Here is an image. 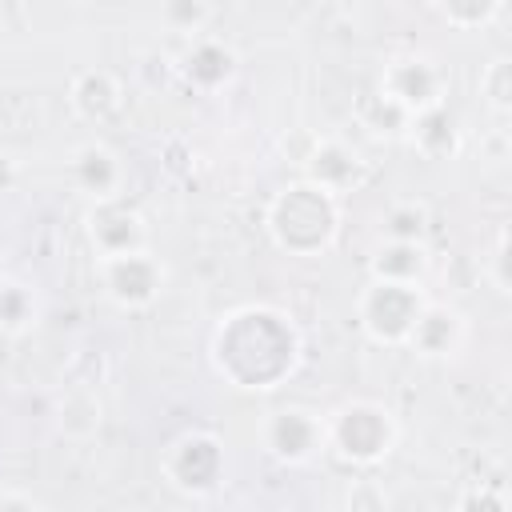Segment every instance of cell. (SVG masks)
<instances>
[{
    "label": "cell",
    "instance_id": "cell-11",
    "mask_svg": "<svg viewBox=\"0 0 512 512\" xmlns=\"http://www.w3.org/2000/svg\"><path fill=\"white\" fill-rule=\"evenodd\" d=\"M236 64L240 60H236L232 44H224L220 36H192L176 60V72L196 92H220L236 76Z\"/></svg>",
    "mask_w": 512,
    "mask_h": 512
},
{
    "label": "cell",
    "instance_id": "cell-20",
    "mask_svg": "<svg viewBox=\"0 0 512 512\" xmlns=\"http://www.w3.org/2000/svg\"><path fill=\"white\" fill-rule=\"evenodd\" d=\"M480 96L484 104L496 112V116H508L512 112V60L508 56H496L480 68Z\"/></svg>",
    "mask_w": 512,
    "mask_h": 512
},
{
    "label": "cell",
    "instance_id": "cell-12",
    "mask_svg": "<svg viewBox=\"0 0 512 512\" xmlns=\"http://www.w3.org/2000/svg\"><path fill=\"white\" fill-rule=\"evenodd\" d=\"M68 176H72V184H76L92 204L124 196V164H120V156H116L108 144H100V140H88V144H80V148L72 152Z\"/></svg>",
    "mask_w": 512,
    "mask_h": 512
},
{
    "label": "cell",
    "instance_id": "cell-28",
    "mask_svg": "<svg viewBox=\"0 0 512 512\" xmlns=\"http://www.w3.org/2000/svg\"><path fill=\"white\" fill-rule=\"evenodd\" d=\"M16 184V164L8 156H0V192H8Z\"/></svg>",
    "mask_w": 512,
    "mask_h": 512
},
{
    "label": "cell",
    "instance_id": "cell-19",
    "mask_svg": "<svg viewBox=\"0 0 512 512\" xmlns=\"http://www.w3.org/2000/svg\"><path fill=\"white\" fill-rule=\"evenodd\" d=\"M384 240H400V244H424L428 232V208L420 200H396L388 204V212L380 216Z\"/></svg>",
    "mask_w": 512,
    "mask_h": 512
},
{
    "label": "cell",
    "instance_id": "cell-25",
    "mask_svg": "<svg viewBox=\"0 0 512 512\" xmlns=\"http://www.w3.org/2000/svg\"><path fill=\"white\" fill-rule=\"evenodd\" d=\"M452 512H508V496L500 484H472L456 496Z\"/></svg>",
    "mask_w": 512,
    "mask_h": 512
},
{
    "label": "cell",
    "instance_id": "cell-2",
    "mask_svg": "<svg viewBox=\"0 0 512 512\" xmlns=\"http://www.w3.org/2000/svg\"><path fill=\"white\" fill-rule=\"evenodd\" d=\"M340 212H344L340 196H332L308 180H292L272 192V200L264 208V228L280 252L320 256L340 236Z\"/></svg>",
    "mask_w": 512,
    "mask_h": 512
},
{
    "label": "cell",
    "instance_id": "cell-6",
    "mask_svg": "<svg viewBox=\"0 0 512 512\" xmlns=\"http://www.w3.org/2000/svg\"><path fill=\"white\" fill-rule=\"evenodd\" d=\"M96 276H100L104 296L124 312L152 308L160 300L164 284H168V268L152 248L124 252V256H104V260H96Z\"/></svg>",
    "mask_w": 512,
    "mask_h": 512
},
{
    "label": "cell",
    "instance_id": "cell-22",
    "mask_svg": "<svg viewBox=\"0 0 512 512\" xmlns=\"http://www.w3.org/2000/svg\"><path fill=\"white\" fill-rule=\"evenodd\" d=\"M436 12L460 28V32H472V28H488L492 20H500L508 8L496 4V0H452V4H436Z\"/></svg>",
    "mask_w": 512,
    "mask_h": 512
},
{
    "label": "cell",
    "instance_id": "cell-5",
    "mask_svg": "<svg viewBox=\"0 0 512 512\" xmlns=\"http://www.w3.org/2000/svg\"><path fill=\"white\" fill-rule=\"evenodd\" d=\"M224 472H228L224 440L208 428L180 432L160 456V476L184 496H212L224 484Z\"/></svg>",
    "mask_w": 512,
    "mask_h": 512
},
{
    "label": "cell",
    "instance_id": "cell-21",
    "mask_svg": "<svg viewBox=\"0 0 512 512\" xmlns=\"http://www.w3.org/2000/svg\"><path fill=\"white\" fill-rule=\"evenodd\" d=\"M60 428L72 432V436H88L100 428V400L92 388H76L64 396L60 404Z\"/></svg>",
    "mask_w": 512,
    "mask_h": 512
},
{
    "label": "cell",
    "instance_id": "cell-4",
    "mask_svg": "<svg viewBox=\"0 0 512 512\" xmlns=\"http://www.w3.org/2000/svg\"><path fill=\"white\" fill-rule=\"evenodd\" d=\"M428 296L420 284H388V280H368L356 296V324L372 344L384 348H404Z\"/></svg>",
    "mask_w": 512,
    "mask_h": 512
},
{
    "label": "cell",
    "instance_id": "cell-13",
    "mask_svg": "<svg viewBox=\"0 0 512 512\" xmlns=\"http://www.w3.org/2000/svg\"><path fill=\"white\" fill-rule=\"evenodd\" d=\"M464 336H468V320H464V312L452 308V304L428 300L404 348H412V352L424 356V360H448V356L460 352Z\"/></svg>",
    "mask_w": 512,
    "mask_h": 512
},
{
    "label": "cell",
    "instance_id": "cell-15",
    "mask_svg": "<svg viewBox=\"0 0 512 512\" xmlns=\"http://www.w3.org/2000/svg\"><path fill=\"white\" fill-rule=\"evenodd\" d=\"M408 140H412V148H416L424 160H452V156L464 148L460 120H456V112H452L448 104L412 116V124H408Z\"/></svg>",
    "mask_w": 512,
    "mask_h": 512
},
{
    "label": "cell",
    "instance_id": "cell-1",
    "mask_svg": "<svg viewBox=\"0 0 512 512\" xmlns=\"http://www.w3.org/2000/svg\"><path fill=\"white\" fill-rule=\"evenodd\" d=\"M212 368L224 384L240 392L280 388L304 356L296 320L276 304H240L220 316L208 344Z\"/></svg>",
    "mask_w": 512,
    "mask_h": 512
},
{
    "label": "cell",
    "instance_id": "cell-27",
    "mask_svg": "<svg viewBox=\"0 0 512 512\" xmlns=\"http://www.w3.org/2000/svg\"><path fill=\"white\" fill-rule=\"evenodd\" d=\"M0 512H40V504L32 496L8 488V492H0Z\"/></svg>",
    "mask_w": 512,
    "mask_h": 512
},
{
    "label": "cell",
    "instance_id": "cell-23",
    "mask_svg": "<svg viewBox=\"0 0 512 512\" xmlns=\"http://www.w3.org/2000/svg\"><path fill=\"white\" fill-rule=\"evenodd\" d=\"M344 512H392V496L384 488V480L376 476H356L344 488Z\"/></svg>",
    "mask_w": 512,
    "mask_h": 512
},
{
    "label": "cell",
    "instance_id": "cell-3",
    "mask_svg": "<svg viewBox=\"0 0 512 512\" xmlns=\"http://www.w3.org/2000/svg\"><path fill=\"white\" fill-rule=\"evenodd\" d=\"M324 440L336 460H344L352 468H376L384 456H392V448L400 440V424L388 404L356 396L324 416Z\"/></svg>",
    "mask_w": 512,
    "mask_h": 512
},
{
    "label": "cell",
    "instance_id": "cell-16",
    "mask_svg": "<svg viewBox=\"0 0 512 512\" xmlns=\"http://www.w3.org/2000/svg\"><path fill=\"white\" fill-rule=\"evenodd\" d=\"M428 272V248L424 244H400L384 240L372 260H368V280H388V284H420Z\"/></svg>",
    "mask_w": 512,
    "mask_h": 512
},
{
    "label": "cell",
    "instance_id": "cell-14",
    "mask_svg": "<svg viewBox=\"0 0 512 512\" xmlns=\"http://www.w3.org/2000/svg\"><path fill=\"white\" fill-rule=\"evenodd\" d=\"M68 104L88 124H108L124 108V84L108 68H80L68 84Z\"/></svg>",
    "mask_w": 512,
    "mask_h": 512
},
{
    "label": "cell",
    "instance_id": "cell-18",
    "mask_svg": "<svg viewBox=\"0 0 512 512\" xmlns=\"http://www.w3.org/2000/svg\"><path fill=\"white\" fill-rule=\"evenodd\" d=\"M356 120L372 132V136H408V124H412V116L396 104V100H388L376 84L360 96V104H356Z\"/></svg>",
    "mask_w": 512,
    "mask_h": 512
},
{
    "label": "cell",
    "instance_id": "cell-24",
    "mask_svg": "<svg viewBox=\"0 0 512 512\" xmlns=\"http://www.w3.org/2000/svg\"><path fill=\"white\" fill-rule=\"evenodd\" d=\"M160 20H164L168 28H176V32L200 36L204 24L212 20V4H204V0H172V4L160 8Z\"/></svg>",
    "mask_w": 512,
    "mask_h": 512
},
{
    "label": "cell",
    "instance_id": "cell-9",
    "mask_svg": "<svg viewBox=\"0 0 512 512\" xmlns=\"http://www.w3.org/2000/svg\"><path fill=\"white\" fill-rule=\"evenodd\" d=\"M84 232H88V244H92L96 260L148 248V220L136 204H128V196L92 204L88 216H84Z\"/></svg>",
    "mask_w": 512,
    "mask_h": 512
},
{
    "label": "cell",
    "instance_id": "cell-17",
    "mask_svg": "<svg viewBox=\"0 0 512 512\" xmlns=\"http://www.w3.org/2000/svg\"><path fill=\"white\" fill-rule=\"evenodd\" d=\"M40 320V296L32 284L16 276H0V332L4 336H24Z\"/></svg>",
    "mask_w": 512,
    "mask_h": 512
},
{
    "label": "cell",
    "instance_id": "cell-7",
    "mask_svg": "<svg viewBox=\"0 0 512 512\" xmlns=\"http://www.w3.org/2000/svg\"><path fill=\"white\" fill-rule=\"evenodd\" d=\"M376 88L396 100L408 116H420L448 100V72L428 56H396L384 64Z\"/></svg>",
    "mask_w": 512,
    "mask_h": 512
},
{
    "label": "cell",
    "instance_id": "cell-10",
    "mask_svg": "<svg viewBox=\"0 0 512 512\" xmlns=\"http://www.w3.org/2000/svg\"><path fill=\"white\" fill-rule=\"evenodd\" d=\"M300 164H304L300 180H308V184H316V188H324V192H332L340 200H344V192L360 188V180L368 176L364 156L340 136H320Z\"/></svg>",
    "mask_w": 512,
    "mask_h": 512
},
{
    "label": "cell",
    "instance_id": "cell-26",
    "mask_svg": "<svg viewBox=\"0 0 512 512\" xmlns=\"http://www.w3.org/2000/svg\"><path fill=\"white\" fill-rule=\"evenodd\" d=\"M484 276L492 280V288L496 292H508V228H496V236H492V256H488V268H484Z\"/></svg>",
    "mask_w": 512,
    "mask_h": 512
},
{
    "label": "cell",
    "instance_id": "cell-8",
    "mask_svg": "<svg viewBox=\"0 0 512 512\" xmlns=\"http://www.w3.org/2000/svg\"><path fill=\"white\" fill-rule=\"evenodd\" d=\"M260 440L268 448L272 460L280 464H308L316 460L328 440H324V416L312 412V408H300V404H288V408H276L264 416V428H260Z\"/></svg>",
    "mask_w": 512,
    "mask_h": 512
}]
</instances>
